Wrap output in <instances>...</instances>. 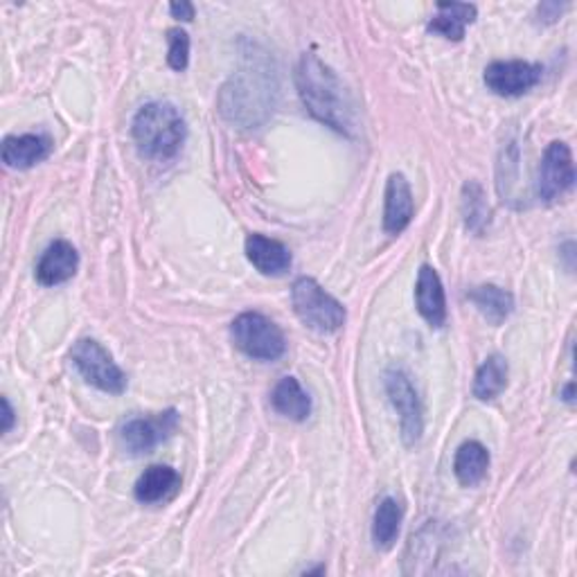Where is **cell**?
I'll list each match as a JSON object with an SVG mask.
<instances>
[{"instance_id": "cell-11", "label": "cell", "mask_w": 577, "mask_h": 577, "mask_svg": "<svg viewBox=\"0 0 577 577\" xmlns=\"http://www.w3.org/2000/svg\"><path fill=\"white\" fill-rule=\"evenodd\" d=\"M77 269H79L77 248L66 240H57L41 253L35 275L37 282L44 286H59L63 282L73 280Z\"/></svg>"}, {"instance_id": "cell-2", "label": "cell", "mask_w": 577, "mask_h": 577, "mask_svg": "<svg viewBox=\"0 0 577 577\" xmlns=\"http://www.w3.org/2000/svg\"><path fill=\"white\" fill-rule=\"evenodd\" d=\"M296 86L307 113L336 134L352 138L357 134V111L352 95L341 77L320 61L305 52L296 69Z\"/></svg>"}, {"instance_id": "cell-28", "label": "cell", "mask_w": 577, "mask_h": 577, "mask_svg": "<svg viewBox=\"0 0 577 577\" xmlns=\"http://www.w3.org/2000/svg\"><path fill=\"white\" fill-rule=\"evenodd\" d=\"M560 250H562L560 255L566 260V269H568V273H573V269H575V262H573V258H575V244H573V242H566Z\"/></svg>"}, {"instance_id": "cell-25", "label": "cell", "mask_w": 577, "mask_h": 577, "mask_svg": "<svg viewBox=\"0 0 577 577\" xmlns=\"http://www.w3.org/2000/svg\"><path fill=\"white\" fill-rule=\"evenodd\" d=\"M562 12H564V5H560V3H553V0H551V3H541L539 8H537V21L541 23V25H551V23H557V19L562 16Z\"/></svg>"}, {"instance_id": "cell-3", "label": "cell", "mask_w": 577, "mask_h": 577, "mask_svg": "<svg viewBox=\"0 0 577 577\" xmlns=\"http://www.w3.org/2000/svg\"><path fill=\"white\" fill-rule=\"evenodd\" d=\"M132 136L140 156L165 163L172 160L187 136V126L181 111L172 102L156 100L145 105L132 122Z\"/></svg>"}, {"instance_id": "cell-8", "label": "cell", "mask_w": 577, "mask_h": 577, "mask_svg": "<svg viewBox=\"0 0 577 577\" xmlns=\"http://www.w3.org/2000/svg\"><path fill=\"white\" fill-rule=\"evenodd\" d=\"M179 429V410L168 408L163 413H154L149 418L126 420L118 431V442L122 452L130 456H147L156 446L170 440Z\"/></svg>"}, {"instance_id": "cell-18", "label": "cell", "mask_w": 577, "mask_h": 577, "mask_svg": "<svg viewBox=\"0 0 577 577\" xmlns=\"http://www.w3.org/2000/svg\"><path fill=\"white\" fill-rule=\"evenodd\" d=\"M469 303L478 309L490 326H501L515 311V296L499 284H480L467 294Z\"/></svg>"}, {"instance_id": "cell-27", "label": "cell", "mask_w": 577, "mask_h": 577, "mask_svg": "<svg viewBox=\"0 0 577 577\" xmlns=\"http://www.w3.org/2000/svg\"><path fill=\"white\" fill-rule=\"evenodd\" d=\"M14 425H16V413H14L12 404H10V400L3 397V425H0V431L10 433L14 429Z\"/></svg>"}, {"instance_id": "cell-24", "label": "cell", "mask_w": 577, "mask_h": 577, "mask_svg": "<svg viewBox=\"0 0 577 577\" xmlns=\"http://www.w3.org/2000/svg\"><path fill=\"white\" fill-rule=\"evenodd\" d=\"M189 61V37L187 32L181 27H174L168 32V63L170 69L176 73H183Z\"/></svg>"}, {"instance_id": "cell-12", "label": "cell", "mask_w": 577, "mask_h": 577, "mask_svg": "<svg viewBox=\"0 0 577 577\" xmlns=\"http://www.w3.org/2000/svg\"><path fill=\"white\" fill-rule=\"evenodd\" d=\"M415 214L413 192L404 174L395 172L386 183V199H383V231L389 235H400L408 229Z\"/></svg>"}, {"instance_id": "cell-6", "label": "cell", "mask_w": 577, "mask_h": 577, "mask_svg": "<svg viewBox=\"0 0 577 577\" xmlns=\"http://www.w3.org/2000/svg\"><path fill=\"white\" fill-rule=\"evenodd\" d=\"M71 364L93 389L109 395H122L126 391V383H130L122 368L95 339H79L73 345Z\"/></svg>"}, {"instance_id": "cell-15", "label": "cell", "mask_w": 577, "mask_h": 577, "mask_svg": "<svg viewBox=\"0 0 577 577\" xmlns=\"http://www.w3.org/2000/svg\"><path fill=\"white\" fill-rule=\"evenodd\" d=\"M52 154V140L46 134L8 136L3 140V163L10 170H29Z\"/></svg>"}, {"instance_id": "cell-4", "label": "cell", "mask_w": 577, "mask_h": 577, "mask_svg": "<svg viewBox=\"0 0 577 577\" xmlns=\"http://www.w3.org/2000/svg\"><path fill=\"white\" fill-rule=\"evenodd\" d=\"M292 303L296 316L318 334H334L345 326V307L314 278H298L294 282Z\"/></svg>"}, {"instance_id": "cell-29", "label": "cell", "mask_w": 577, "mask_h": 577, "mask_svg": "<svg viewBox=\"0 0 577 577\" xmlns=\"http://www.w3.org/2000/svg\"><path fill=\"white\" fill-rule=\"evenodd\" d=\"M573 391H575V383L570 381V383H566L564 391H562V400H564L566 404H573V402H575V400H573Z\"/></svg>"}, {"instance_id": "cell-7", "label": "cell", "mask_w": 577, "mask_h": 577, "mask_svg": "<svg viewBox=\"0 0 577 577\" xmlns=\"http://www.w3.org/2000/svg\"><path fill=\"white\" fill-rule=\"evenodd\" d=\"M383 389L391 400L400 418V431L406 446H415L422 440L425 433V410L418 391H415L413 381L406 370L389 368L383 375Z\"/></svg>"}, {"instance_id": "cell-23", "label": "cell", "mask_w": 577, "mask_h": 577, "mask_svg": "<svg viewBox=\"0 0 577 577\" xmlns=\"http://www.w3.org/2000/svg\"><path fill=\"white\" fill-rule=\"evenodd\" d=\"M461 208H463V217H465L467 231H471L474 235H483L488 231V226H490L492 210L488 206L486 192H483V187H480V183L467 181L463 185Z\"/></svg>"}, {"instance_id": "cell-5", "label": "cell", "mask_w": 577, "mask_h": 577, "mask_svg": "<svg viewBox=\"0 0 577 577\" xmlns=\"http://www.w3.org/2000/svg\"><path fill=\"white\" fill-rule=\"evenodd\" d=\"M237 349L255 361H278L286 352L284 332L260 311H244L231 323Z\"/></svg>"}, {"instance_id": "cell-19", "label": "cell", "mask_w": 577, "mask_h": 577, "mask_svg": "<svg viewBox=\"0 0 577 577\" xmlns=\"http://www.w3.org/2000/svg\"><path fill=\"white\" fill-rule=\"evenodd\" d=\"M490 469V452L478 440H467L458 446L454 474L463 488H476L486 480Z\"/></svg>"}, {"instance_id": "cell-16", "label": "cell", "mask_w": 577, "mask_h": 577, "mask_svg": "<svg viewBox=\"0 0 577 577\" xmlns=\"http://www.w3.org/2000/svg\"><path fill=\"white\" fill-rule=\"evenodd\" d=\"M181 490V474L170 465H151L136 480L134 494L140 503L154 505L174 499Z\"/></svg>"}, {"instance_id": "cell-10", "label": "cell", "mask_w": 577, "mask_h": 577, "mask_svg": "<svg viewBox=\"0 0 577 577\" xmlns=\"http://www.w3.org/2000/svg\"><path fill=\"white\" fill-rule=\"evenodd\" d=\"M543 77V69L539 63L530 61H492L486 69V86L499 95V98H521L530 93Z\"/></svg>"}, {"instance_id": "cell-21", "label": "cell", "mask_w": 577, "mask_h": 577, "mask_svg": "<svg viewBox=\"0 0 577 577\" xmlns=\"http://www.w3.org/2000/svg\"><path fill=\"white\" fill-rule=\"evenodd\" d=\"M402 519H404L402 503L393 496H383L375 510V519H372V541L377 549L391 551L395 547Z\"/></svg>"}, {"instance_id": "cell-13", "label": "cell", "mask_w": 577, "mask_h": 577, "mask_svg": "<svg viewBox=\"0 0 577 577\" xmlns=\"http://www.w3.org/2000/svg\"><path fill=\"white\" fill-rule=\"evenodd\" d=\"M415 307L431 328L446 326V296L438 271L425 265L415 282Z\"/></svg>"}, {"instance_id": "cell-20", "label": "cell", "mask_w": 577, "mask_h": 577, "mask_svg": "<svg viewBox=\"0 0 577 577\" xmlns=\"http://www.w3.org/2000/svg\"><path fill=\"white\" fill-rule=\"evenodd\" d=\"M478 16V10L469 3H438L435 16L429 21V32L449 41H463L465 29Z\"/></svg>"}, {"instance_id": "cell-9", "label": "cell", "mask_w": 577, "mask_h": 577, "mask_svg": "<svg viewBox=\"0 0 577 577\" xmlns=\"http://www.w3.org/2000/svg\"><path fill=\"white\" fill-rule=\"evenodd\" d=\"M573 185H575L573 151L566 143L555 140L541 156L539 176H537V195L543 204L551 206L557 199H562Z\"/></svg>"}, {"instance_id": "cell-14", "label": "cell", "mask_w": 577, "mask_h": 577, "mask_svg": "<svg viewBox=\"0 0 577 577\" xmlns=\"http://www.w3.org/2000/svg\"><path fill=\"white\" fill-rule=\"evenodd\" d=\"M248 262L258 269L262 275H284L292 269V250L282 242L253 233L246 237L244 244Z\"/></svg>"}, {"instance_id": "cell-22", "label": "cell", "mask_w": 577, "mask_h": 577, "mask_svg": "<svg viewBox=\"0 0 577 577\" xmlns=\"http://www.w3.org/2000/svg\"><path fill=\"white\" fill-rule=\"evenodd\" d=\"M507 359L503 355H490L474 377V397L480 402L496 400L507 389Z\"/></svg>"}, {"instance_id": "cell-26", "label": "cell", "mask_w": 577, "mask_h": 577, "mask_svg": "<svg viewBox=\"0 0 577 577\" xmlns=\"http://www.w3.org/2000/svg\"><path fill=\"white\" fill-rule=\"evenodd\" d=\"M170 14L179 21H195V5L192 3H172L170 5Z\"/></svg>"}, {"instance_id": "cell-17", "label": "cell", "mask_w": 577, "mask_h": 577, "mask_svg": "<svg viewBox=\"0 0 577 577\" xmlns=\"http://www.w3.org/2000/svg\"><path fill=\"white\" fill-rule=\"evenodd\" d=\"M271 406L282 418L305 422L311 415V397L296 377H282L271 393Z\"/></svg>"}, {"instance_id": "cell-1", "label": "cell", "mask_w": 577, "mask_h": 577, "mask_svg": "<svg viewBox=\"0 0 577 577\" xmlns=\"http://www.w3.org/2000/svg\"><path fill=\"white\" fill-rule=\"evenodd\" d=\"M278 75L267 54H246L219 93V113L244 130H258L275 109Z\"/></svg>"}]
</instances>
